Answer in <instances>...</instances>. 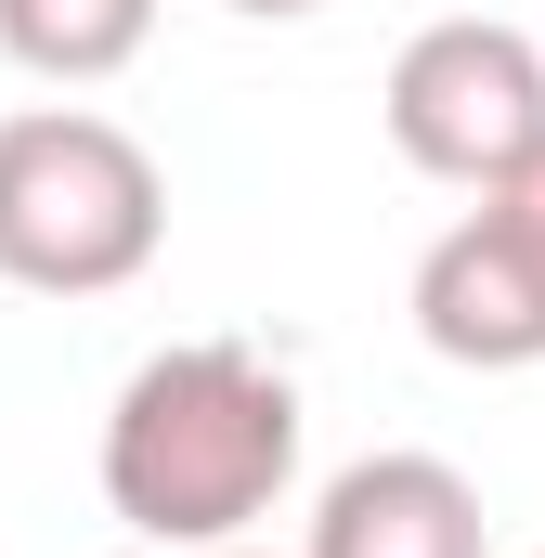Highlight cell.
<instances>
[{"label":"cell","mask_w":545,"mask_h":558,"mask_svg":"<svg viewBox=\"0 0 545 558\" xmlns=\"http://www.w3.org/2000/svg\"><path fill=\"white\" fill-rule=\"evenodd\" d=\"M299 377L247 338H169L105 403V507L131 546H247L299 481Z\"/></svg>","instance_id":"6da1fadb"},{"label":"cell","mask_w":545,"mask_h":558,"mask_svg":"<svg viewBox=\"0 0 545 558\" xmlns=\"http://www.w3.org/2000/svg\"><path fill=\"white\" fill-rule=\"evenodd\" d=\"M377 118L403 143V169L481 195V182H507L545 143V39L507 26V13H441V26H415L403 52H390Z\"/></svg>","instance_id":"3957f363"},{"label":"cell","mask_w":545,"mask_h":558,"mask_svg":"<svg viewBox=\"0 0 545 558\" xmlns=\"http://www.w3.org/2000/svg\"><path fill=\"white\" fill-rule=\"evenodd\" d=\"M415 338L468 377H520L545 364V143L481 182V208L455 234H428L415 260Z\"/></svg>","instance_id":"277c9868"},{"label":"cell","mask_w":545,"mask_h":558,"mask_svg":"<svg viewBox=\"0 0 545 558\" xmlns=\"http://www.w3.org/2000/svg\"><path fill=\"white\" fill-rule=\"evenodd\" d=\"M221 13H261V26H299V13H325V0H221Z\"/></svg>","instance_id":"52a82bcc"},{"label":"cell","mask_w":545,"mask_h":558,"mask_svg":"<svg viewBox=\"0 0 545 558\" xmlns=\"http://www.w3.org/2000/svg\"><path fill=\"white\" fill-rule=\"evenodd\" d=\"M299 558H481V481L455 454H351L312 494V546Z\"/></svg>","instance_id":"5b68a950"},{"label":"cell","mask_w":545,"mask_h":558,"mask_svg":"<svg viewBox=\"0 0 545 558\" xmlns=\"http://www.w3.org/2000/svg\"><path fill=\"white\" fill-rule=\"evenodd\" d=\"M143 39H156V0H0V52L26 78H65V92L143 65Z\"/></svg>","instance_id":"8992f818"},{"label":"cell","mask_w":545,"mask_h":558,"mask_svg":"<svg viewBox=\"0 0 545 558\" xmlns=\"http://www.w3.org/2000/svg\"><path fill=\"white\" fill-rule=\"evenodd\" d=\"M131 558H272V546H131Z\"/></svg>","instance_id":"ba28073f"},{"label":"cell","mask_w":545,"mask_h":558,"mask_svg":"<svg viewBox=\"0 0 545 558\" xmlns=\"http://www.w3.org/2000/svg\"><path fill=\"white\" fill-rule=\"evenodd\" d=\"M169 247V169L92 105L0 118V286L26 299H118Z\"/></svg>","instance_id":"7a4b0ae2"}]
</instances>
